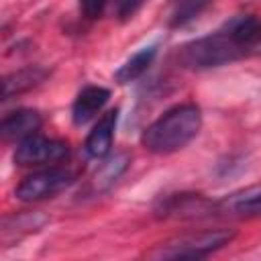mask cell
Wrapping results in <instances>:
<instances>
[{"label":"cell","instance_id":"obj_5","mask_svg":"<svg viewBox=\"0 0 261 261\" xmlns=\"http://www.w3.org/2000/svg\"><path fill=\"white\" fill-rule=\"evenodd\" d=\"M69 157V145L59 139H47L39 133L22 139L16 143L14 149V163L22 167H37V165H57Z\"/></svg>","mask_w":261,"mask_h":261},{"label":"cell","instance_id":"obj_8","mask_svg":"<svg viewBox=\"0 0 261 261\" xmlns=\"http://www.w3.org/2000/svg\"><path fill=\"white\" fill-rule=\"evenodd\" d=\"M116 120H118V108H112L106 114H102L98 118V122L92 126V130L86 137V143H84V151L90 159H106L110 155Z\"/></svg>","mask_w":261,"mask_h":261},{"label":"cell","instance_id":"obj_11","mask_svg":"<svg viewBox=\"0 0 261 261\" xmlns=\"http://www.w3.org/2000/svg\"><path fill=\"white\" fill-rule=\"evenodd\" d=\"M49 77V69L41 65H29L22 69H16L2 80V100H8L12 96H18L35 86H39L43 80Z\"/></svg>","mask_w":261,"mask_h":261},{"label":"cell","instance_id":"obj_12","mask_svg":"<svg viewBox=\"0 0 261 261\" xmlns=\"http://www.w3.org/2000/svg\"><path fill=\"white\" fill-rule=\"evenodd\" d=\"M155 55H157V45H155V43H153V45H147V47H141L137 53H133V55L116 69V73H114L116 84L124 86V84H130V82L139 80V77L149 69V65L153 63Z\"/></svg>","mask_w":261,"mask_h":261},{"label":"cell","instance_id":"obj_6","mask_svg":"<svg viewBox=\"0 0 261 261\" xmlns=\"http://www.w3.org/2000/svg\"><path fill=\"white\" fill-rule=\"evenodd\" d=\"M214 216L222 218H255L261 216V181L241 188L214 202Z\"/></svg>","mask_w":261,"mask_h":261},{"label":"cell","instance_id":"obj_1","mask_svg":"<svg viewBox=\"0 0 261 261\" xmlns=\"http://www.w3.org/2000/svg\"><path fill=\"white\" fill-rule=\"evenodd\" d=\"M202 128V112L194 102L177 104L153 120L141 135V145L157 155L184 149Z\"/></svg>","mask_w":261,"mask_h":261},{"label":"cell","instance_id":"obj_7","mask_svg":"<svg viewBox=\"0 0 261 261\" xmlns=\"http://www.w3.org/2000/svg\"><path fill=\"white\" fill-rule=\"evenodd\" d=\"M155 216L159 218H202L214 216V202L200 194H171L161 198L155 206Z\"/></svg>","mask_w":261,"mask_h":261},{"label":"cell","instance_id":"obj_2","mask_svg":"<svg viewBox=\"0 0 261 261\" xmlns=\"http://www.w3.org/2000/svg\"><path fill=\"white\" fill-rule=\"evenodd\" d=\"M177 57L181 65L188 69L222 67V65H228L232 61L247 57L237 16L230 18L226 24H222L218 31L186 43L179 49Z\"/></svg>","mask_w":261,"mask_h":261},{"label":"cell","instance_id":"obj_10","mask_svg":"<svg viewBox=\"0 0 261 261\" xmlns=\"http://www.w3.org/2000/svg\"><path fill=\"white\" fill-rule=\"evenodd\" d=\"M110 98V90L104 86H86L73 100L71 106V120L75 126H84L86 122H90L94 116H98V112L106 106Z\"/></svg>","mask_w":261,"mask_h":261},{"label":"cell","instance_id":"obj_15","mask_svg":"<svg viewBox=\"0 0 261 261\" xmlns=\"http://www.w3.org/2000/svg\"><path fill=\"white\" fill-rule=\"evenodd\" d=\"M143 4H145V0H112L110 2V10H112L116 20L126 22L141 10Z\"/></svg>","mask_w":261,"mask_h":261},{"label":"cell","instance_id":"obj_3","mask_svg":"<svg viewBox=\"0 0 261 261\" xmlns=\"http://www.w3.org/2000/svg\"><path fill=\"white\" fill-rule=\"evenodd\" d=\"M234 239V230L228 228H214V230H198L190 234L175 237L151 249L147 253L149 259H202L212 255L214 251L222 249Z\"/></svg>","mask_w":261,"mask_h":261},{"label":"cell","instance_id":"obj_13","mask_svg":"<svg viewBox=\"0 0 261 261\" xmlns=\"http://www.w3.org/2000/svg\"><path fill=\"white\" fill-rule=\"evenodd\" d=\"M128 163H130L128 153H114V155H110V157L100 165V169H98L96 175H94V190H96V192L108 190V188L126 171Z\"/></svg>","mask_w":261,"mask_h":261},{"label":"cell","instance_id":"obj_14","mask_svg":"<svg viewBox=\"0 0 261 261\" xmlns=\"http://www.w3.org/2000/svg\"><path fill=\"white\" fill-rule=\"evenodd\" d=\"M210 0H169V27H186L196 20L206 8Z\"/></svg>","mask_w":261,"mask_h":261},{"label":"cell","instance_id":"obj_16","mask_svg":"<svg viewBox=\"0 0 261 261\" xmlns=\"http://www.w3.org/2000/svg\"><path fill=\"white\" fill-rule=\"evenodd\" d=\"M247 53L261 55V20L251 16L247 27Z\"/></svg>","mask_w":261,"mask_h":261},{"label":"cell","instance_id":"obj_4","mask_svg":"<svg viewBox=\"0 0 261 261\" xmlns=\"http://www.w3.org/2000/svg\"><path fill=\"white\" fill-rule=\"evenodd\" d=\"M75 181V171L61 165H47L39 171L29 173L14 190V196L22 202H41L55 198Z\"/></svg>","mask_w":261,"mask_h":261},{"label":"cell","instance_id":"obj_9","mask_svg":"<svg viewBox=\"0 0 261 261\" xmlns=\"http://www.w3.org/2000/svg\"><path fill=\"white\" fill-rule=\"evenodd\" d=\"M43 124V116L35 108H18L10 114H6L0 122V133L4 141H16L20 143L22 139L39 133Z\"/></svg>","mask_w":261,"mask_h":261},{"label":"cell","instance_id":"obj_17","mask_svg":"<svg viewBox=\"0 0 261 261\" xmlns=\"http://www.w3.org/2000/svg\"><path fill=\"white\" fill-rule=\"evenodd\" d=\"M77 2H80V12L86 18L96 20V18L104 16V12L110 8L112 0H77Z\"/></svg>","mask_w":261,"mask_h":261}]
</instances>
